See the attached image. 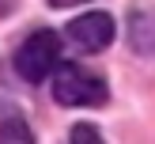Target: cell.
Returning a JSON list of instances; mask_svg holds the SVG:
<instances>
[{"mask_svg":"<svg viewBox=\"0 0 155 144\" xmlns=\"http://www.w3.org/2000/svg\"><path fill=\"white\" fill-rule=\"evenodd\" d=\"M129 42H133V49L155 57V12H140L129 19Z\"/></svg>","mask_w":155,"mask_h":144,"instance_id":"277c9868","label":"cell"},{"mask_svg":"<svg viewBox=\"0 0 155 144\" xmlns=\"http://www.w3.org/2000/svg\"><path fill=\"white\" fill-rule=\"evenodd\" d=\"M53 8H76V4H87V0H49Z\"/></svg>","mask_w":155,"mask_h":144,"instance_id":"52a82bcc","label":"cell"},{"mask_svg":"<svg viewBox=\"0 0 155 144\" xmlns=\"http://www.w3.org/2000/svg\"><path fill=\"white\" fill-rule=\"evenodd\" d=\"M0 144H34V136H30L23 118H4L0 121Z\"/></svg>","mask_w":155,"mask_h":144,"instance_id":"5b68a950","label":"cell"},{"mask_svg":"<svg viewBox=\"0 0 155 144\" xmlns=\"http://www.w3.org/2000/svg\"><path fill=\"white\" fill-rule=\"evenodd\" d=\"M0 12H4V0H0Z\"/></svg>","mask_w":155,"mask_h":144,"instance_id":"ba28073f","label":"cell"},{"mask_svg":"<svg viewBox=\"0 0 155 144\" xmlns=\"http://www.w3.org/2000/svg\"><path fill=\"white\" fill-rule=\"evenodd\" d=\"M64 34L80 53H102L114 42V19L106 12H87V15H76Z\"/></svg>","mask_w":155,"mask_h":144,"instance_id":"3957f363","label":"cell"},{"mask_svg":"<svg viewBox=\"0 0 155 144\" xmlns=\"http://www.w3.org/2000/svg\"><path fill=\"white\" fill-rule=\"evenodd\" d=\"M110 87L102 76H95L91 68L80 65H57L53 68V99L61 106H98L106 102Z\"/></svg>","mask_w":155,"mask_h":144,"instance_id":"6da1fadb","label":"cell"},{"mask_svg":"<svg viewBox=\"0 0 155 144\" xmlns=\"http://www.w3.org/2000/svg\"><path fill=\"white\" fill-rule=\"evenodd\" d=\"M68 144H102V136L95 133V125H72Z\"/></svg>","mask_w":155,"mask_h":144,"instance_id":"8992f818","label":"cell"},{"mask_svg":"<svg viewBox=\"0 0 155 144\" xmlns=\"http://www.w3.org/2000/svg\"><path fill=\"white\" fill-rule=\"evenodd\" d=\"M57 65H61V38L53 30H34L15 49V72L27 83H42L45 76H53Z\"/></svg>","mask_w":155,"mask_h":144,"instance_id":"7a4b0ae2","label":"cell"}]
</instances>
